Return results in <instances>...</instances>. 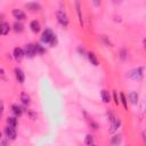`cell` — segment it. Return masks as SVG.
<instances>
[{
    "mask_svg": "<svg viewBox=\"0 0 146 146\" xmlns=\"http://www.w3.org/2000/svg\"><path fill=\"white\" fill-rule=\"evenodd\" d=\"M11 14H13L14 18H16L18 22H21V21H24V19L26 18V15H25V13H24L23 10H21V9H17V8L13 9V10H11Z\"/></svg>",
    "mask_w": 146,
    "mask_h": 146,
    "instance_id": "cell-7",
    "label": "cell"
},
{
    "mask_svg": "<svg viewBox=\"0 0 146 146\" xmlns=\"http://www.w3.org/2000/svg\"><path fill=\"white\" fill-rule=\"evenodd\" d=\"M19 99H21V102H22V104H23L24 106H29V105L31 104V97H30V95H29L27 92H25V91H22V92H21Z\"/></svg>",
    "mask_w": 146,
    "mask_h": 146,
    "instance_id": "cell-9",
    "label": "cell"
},
{
    "mask_svg": "<svg viewBox=\"0 0 146 146\" xmlns=\"http://www.w3.org/2000/svg\"><path fill=\"white\" fill-rule=\"evenodd\" d=\"M125 55H127V51H125L124 49H122V50H121V58H122V59H125V57H127Z\"/></svg>",
    "mask_w": 146,
    "mask_h": 146,
    "instance_id": "cell-30",
    "label": "cell"
},
{
    "mask_svg": "<svg viewBox=\"0 0 146 146\" xmlns=\"http://www.w3.org/2000/svg\"><path fill=\"white\" fill-rule=\"evenodd\" d=\"M1 146H9V139L6 136L1 138Z\"/></svg>",
    "mask_w": 146,
    "mask_h": 146,
    "instance_id": "cell-28",
    "label": "cell"
},
{
    "mask_svg": "<svg viewBox=\"0 0 146 146\" xmlns=\"http://www.w3.org/2000/svg\"><path fill=\"white\" fill-rule=\"evenodd\" d=\"M0 74H1V76L5 79V70H3V68H0Z\"/></svg>",
    "mask_w": 146,
    "mask_h": 146,
    "instance_id": "cell-31",
    "label": "cell"
},
{
    "mask_svg": "<svg viewBox=\"0 0 146 146\" xmlns=\"http://www.w3.org/2000/svg\"><path fill=\"white\" fill-rule=\"evenodd\" d=\"M75 7H76V13H78V16H79L80 24H81V25H83V21H82V14H81V7H80V2H79V1H75Z\"/></svg>",
    "mask_w": 146,
    "mask_h": 146,
    "instance_id": "cell-21",
    "label": "cell"
},
{
    "mask_svg": "<svg viewBox=\"0 0 146 146\" xmlns=\"http://www.w3.org/2000/svg\"><path fill=\"white\" fill-rule=\"evenodd\" d=\"M87 56H88L89 62H90L94 66H98V65H99V62H98V59H97V57H96V55H95L94 52H88Z\"/></svg>",
    "mask_w": 146,
    "mask_h": 146,
    "instance_id": "cell-18",
    "label": "cell"
},
{
    "mask_svg": "<svg viewBox=\"0 0 146 146\" xmlns=\"http://www.w3.org/2000/svg\"><path fill=\"white\" fill-rule=\"evenodd\" d=\"M120 99H121V103H122L124 110H128V99L123 92H120Z\"/></svg>",
    "mask_w": 146,
    "mask_h": 146,
    "instance_id": "cell-23",
    "label": "cell"
},
{
    "mask_svg": "<svg viewBox=\"0 0 146 146\" xmlns=\"http://www.w3.org/2000/svg\"><path fill=\"white\" fill-rule=\"evenodd\" d=\"M25 7L30 10V11H38L41 9V5L39 2H35V1H30V2H26L25 3Z\"/></svg>",
    "mask_w": 146,
    "mask_h": 146,
    "instance_id": "cell-8",
    "label": "cell"
},
{
    "mask_svg": "<svg viewBox=\"0 0 146 146\" xmlns=\"http://www.w3.org/2000/svg\"><path fill=\"white\" fill-rule=\"evenodd\" d=\"M10 25H9V23H7V22H2L1 23V25H0V32H1V35H6V34H8L9 33V31H10Z\"/></svg>",
    "mask_w": 146,
    "mask_h": 146,
    "instance_id": "cell-14",
    "label": "cell"
},
{
    "mask_svg": "<svg viewBox=\"0 0 146 146\" xmlns=\"http://www.w3.org/2000/svg\"><path fill=\"white\" fill-rule=\"evenodd\" d=\"M34 47H35V51H36V54H39V55H43V54L46 52V48H44L41 43H35Z\"/></svg>",
    "mask_w": 146,
    "mask_h": 146,
    "instance_id": "cell-20",
    "label": "cell"
},
{
    "mask_svg": "<svg viewBox=\"0 0 146 146\" xmlns=\"http://www.w3.org/2000/svg\"><path fill=\"white\" fill-rule=\"evenodd\" d=\"M143 46H144V48L146 49V38H145V39H143Z\"/></svg>",
    "mask_w": 146,
    "mask_h": 146,
    "instance_id": "cell-32",
    "label": "cell"
},
{
    "mask_svg": "<svg viewBox=\"0 0 146 146\" xmlns=\"http://www.w3.org/2000/svg\"><path fill=\"white\" fill-rule=\"evenodd\" d=\"M78 50H79L80 52H82V54H84V49H81V48H78Z\"/></svg>",
    "mask_w": 146,
    "mask_h": 146,
    "instance_id": "cell-33",
    "label": "cell"
},
{
    "mask_svg": "<svg viewBox=\"0 0 146 146\" xmlns=\"http://www.w3.org/2000/svg\"><path fill=\"white\" fill-rule=\"evenodd\" d=\"M113 99H114L115 104L119 105V98H117V94H116V91H113Z\"/></svg>",
    "mask_w": 146,
    "mask_h": 146,
    "instance_id": "cell-29",
    "label": "cell"
},
{
    "mask_svg": "<svg viewBox=\"0 0 146 146\" xmlns=\"http://www.w3.org/2000/svg\"><path fill=\"white\" fill-rule=\"evenodd\" d=\"M13 30H14L16 33H21V32H23V30H24V25H23V23L16 21V22L13 24Z\"/></svg>",
    "mask_w": 146,
    "mask_h": 146,
    "instance_id": "cell-17",
    "label": "cell"
},
{
    "mask_svg": "<svg viewBox=\"0 0 146 146\" xmlns=\"http://www.w3.org/2000/svg\"><path fill=\"white\" fill-rule=\"evenodd\" d=\"M26 113H27V115H29V117L31 119V120H36V113L33 111V110H31V108H27L26 110Z\"/></svg>",
    "mask_w": 146,
    "mask_h": 146,
    "instance_id": "cell-25",
    "label": "cell"
},
{
    "mask_svg": "<svg viewBox=\"0 0 146 146\" xmlns=\"http://www.w3.org/2000/svg\"><path fill=\"white\" fill-rule=\"evenodd\" d=\"M56 18H57L58 23H59L62 26H64V27H67V26H68L70 19H68L67 14H66L63 9H58V10L56 11Z\"/></svg>",
    "mask_w": 146,
    "mask_h": 146,
    "instance_id": "cell-1",
    "label": "cell"
},
{
    "mask_svg": "<svg viewBox=\"0 0 146 146\" xmlns=\"http://www.w3.org/2000/svg\"><path fill=\"white\" fill-rule=\"evenodd\" d=\"M120 125H121V119L116 116L115 120H114L113 122H111V129H110V132L112 133V132L116 131V130L120 128Z\"/></svg>",
    "mask_w": 146,
    "mask_h": 146,
    "instance_id": "cell-13",
    "label": "cell"
},
{
    "mask_svg": "<svg viewBox=\"0 0 146 146\" xmlns=\"http://www.w3.org/2000/svg\"><path fill=\"white\" fill-rule=\"evenodd\" d=\"M11 112L15 114V116H21L22 114H23V112L24 111H26V106H21V105H18V104H13L11 105Z\"/></svg>",
    "mask_w": 146,
    "mask_h": 146,
    "instance_id": "cell-5",
    "label": "cell"
},
{
    "mask_svg": "<svg viewBox=\"0 0 146 146\" xmlns=\"http://www.w3.org/2000/svg\"><path fill=\"white\" fill-rule=\"evenodd\" d=\"M100 97H102V100H103L104 103H110V102H111L110 91H107V90H105V89H103V90L100 91Z\"/></svg>",
    "mask_w": 146,
    "mask_h": 146,
    "instance_id": "cell-16",
    "label": "cell"
},
{
    "mask_svg": "<svg viewBox=\"0 0 146 146\" xmlns=\"http://www.w3.org/2000/svg\"><path fill=\"white\" fill-rule=\"evenodd\" d=\"M57 43H58L57 35H56V34H54V36L51 38V40H50V42H49V46H50V47H56V46H57Z\"/></svg>",
    "mask_w": 146,
    "mask_h": 146,
    "instance_id": "cell-27",
    "label": "cell"
},
{
    "mask_svg": "<svg viewBox=\"0 0 146 146\" xmlns=\"http://www.w3.org/2000/svg\"><path fill=\"white\" fill-rule=\"evenodd\" d=\"M84 144L88 145V146L94 145V136H91V135H87L86 138H84Z\"/></svg>",
    "mask_w": 146,
    "mask_h": 146,
    "instance_id": "cell-24",
    "label": "cell"
},
{
    "mask_svg": "<svg viewBox=\"0 0 146 146\" xmlns=\"http://www.w3.org/2000/svg\"><path fill=\"white\" fill-rule=\"evenodd\" d=\"M128 97H129V100L131 102V104H133V105H136L137 103H138V94L136 92V91H130L129 92V95H128Z\"/></svg>",
    "mask_w": 146,
    "mask_h": 146,
    "instance_id": "cell-19",
    "label": "cell"
},
{
    "mask_svg": "<svg viewBox=\"0 0 146 146\" xmlns=\"http://www.w3.org/2000/svg\"><path fill=\"white\" fill-rule=\"evenodd\" d=\"M106 114H107V117H108V121H110V122H113V121L115 120V117H116V115L114 114V112H113L112 110H108Z\"/></svg>",
    "mask_w": 146,
    "mask_h": 146,
    "instance_id": "cell-26",
    "label": "cell"
},
{
    "mask_svg": "<svg viewBox=\"0 0 146 146\" xmlns=\"http://www.w3.org/2000/svg\"><path fill=\"white\" fill-rule=\"evenodd\" d=\"M129 75H130V78H132V79H135V80L140 79V78L143 76V67H138V68L131 71Z\"/></svg>",
    "mask_w": 146,
    "mask_h": 146,
    "instance_id": "cell-11",
    "label": "cell"
},
{
    "mask_svg": "<svg viewBox=\"0 0 146 146\" xmlns=\"http://www.w3.org/2000/svg\"><path fill=\"white\" fill-rule=\"evenodd\" d=\"M52 36H54V32L50 29H46L42 32V34H41V42L49 44V42H50V40H51Z\"/></svg>",
    "mask_w": 146,
    "mask_h": 146,
    "instance_id": "cell-4",
    "label": "cell"
},
{
    "mask_svg": "<svg viewBox=\"0 0 146 146\" xmlns=\"http://www.w3.org/2000/svg\"><path fill=\"white\" fill-rule=\"evenodd\" d=\"M14 72H15L16 80H17L19 83H24V81H25V74H24V72H23L21 68H18V67H16V68L14 70Z\"/></svg>",
    "mask_w": 146,
    "mask_h": 146,
    "instance_id": "cell-10",
    "label": "cell"
},
{
    "mask_svg": "<svg viewBox=\"0 0 146 146\" xmlns=\"http://www.w3.org/2000/svg\"><path fill=\"white\" fill-rule=\"evenodd\" d=\"M91 146H96V145H91Z\"/></svg>",
    "mask_w": 146,
    "mask_h": 146,
    "instance_id": "cell-34",
    "label": "cell"
},
{
    "mask_svg": "<svg viewBox=\"0 0 146 146\" xmlns=\"http://www.w3.org/2000/svg\"><path fill=\"white\" fill-rule=\"evenodd\" d=\"M30 29H31V31H32V32H34V33H38V32H40V30H41V26H40V23H39V21H36V19H33V21H31V22H30Z\"/></svg>",
    "mask_w": 146,
    "mask_h": 146,
    "instance_id": "cell-12",
    "label": "cell"
},
{
    "mask_svg": "<svg viewBox=\"0 0 146 146\" xmlns=\"http://www.w3.org/2000/svg\"><path fill=\"white\" fill-rule=\"evenodd\" d=\"M120 143H121V136H120V135H115L114 137H112L111 144H112L113 146H119Z\"/></svg>",
    "mask_w": 146,
    "mask_h": 146,
    "instance_id": "cell-22",
    "label": "cell"
},
{
    "mask_svg": "<svg viewBox=\"0 0 146 146\" xmlns=\"http://www.w3.org/2000/svg\"><path fill=\"white\" fill-rule=\"evenodd\" d=\"M3 133H5V136H6L9 140H15V139H16V137H17L16 129H15V128H13V127H10V125H7V127L5 128Z\"/></svg>",
    "mask_w": 146,
    "mask_h": 146,
    "instance_id": "cell-2",
    "label": "cell"
},
{
    "mask_svg": "<svg viewBox=\"0 0 146 146\" xmlns=\"http://www.w3.org/2000/svg\"><path fill=\"white\" fill-rule=\"evenodd\" d=\"M24 49V54L27 58H33L35 55H36V51H35V47L34 44L32 43H29V44H25V47L23 48Z\"/></svg>",
    "mask_w": 146,
    "mask_h": 146,
    "instance_id": "cell-3",
    "label": "cell"
},
{
    "mask_svg": "<svg viewBox=\"0 0 146 146\" xmlns=\"http://www.w3.org/2000/svg\"><path fill=\"white\" fill-rule=\"evenodd\" d=\"M6 121H7V125H10L13 128H16L18 125V119H17V116H8L6 119Z\"/></svg>",
    "mask_w": 146,
    "mask_h": 146,
    "instance_id": "cell-15",
    "label": "cell"
},
{
    "mask_svg": "<svg viewBox=\"0 0 146 146\" xmlns=\"http://www.w3.org/2000/svg\"><path fill=\"white\" fill-rule=\"evenodd\" d=\"M13 56H14V58H15L17 62H21V60L25 57L24 49H22V48H19V47H15V48H14V51H13Z\"/></svg>",
    "mask_w": 146,
    "mask_h": 146,
    "instance_id": "cell-6",
    "label": "cell"
}]
</instances>
